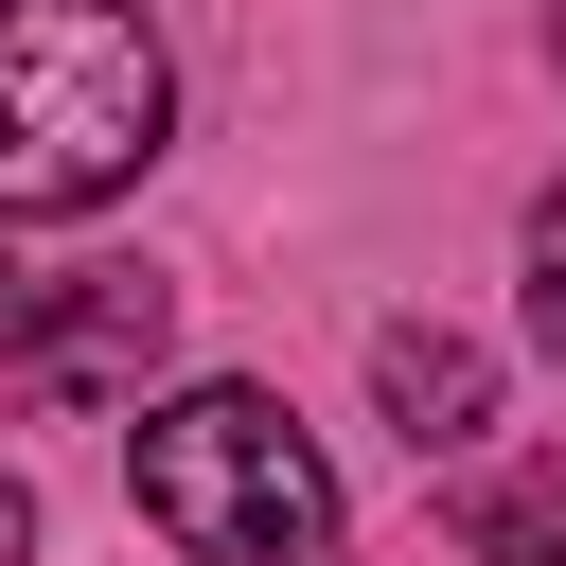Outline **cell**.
<instances>
[{"label": "cell", "mask_w": 566, "mask_h": 566, "mask_svg": "<svg viewBox=\"0 0 566 566\" xmlns=\"http://www.w3.org/2000/svg\"><path fill=\"white\" fill-rule=\"evenodd\" d=\"M18 548H35V495H18V478H0V566H18Z\"/></svg>", "instance_id": "7"}, {"label": "cell", "mask_w": 566, "mask_h": 566, "mask_svg": "<svg viewBox=\"0 0 566 566\" xmlns=\"http://www.w3.org/2000/svg\"><path fill=\"white\" fill-rule=\"evenodd\" d=\"M371 407L407 424V460H460V442L495 424V354L442 336V318H389V336H371Z\"/></svg>", "instance_id": "4"}, {"label": "cell", "mask_w": 566, "mask_h": 566, "mask_svg": "<svg viewBox=\"0 0 566 566\" xmlns=\"http://www.w3.org/2000/svg\"><path fill=\"white\" fill-rule=\"evenodd\" d=\"M177 124L159 18L142 0H0V230L106 212Z\"/></svg>", "instance_id": "1"}, {"label": "cell", "mask_w": 566, "mask_h": 566, "mask_svg": "<svg viewBox=\"0 0 566 566\" xmlns=\"http://www.w3.org/2000/svg\"><path fill=\"white\" fill-rule=\"evenodd\" d=\"M142 513L195 548V566H336V478L318 442L283 424V389H177L142 407Z\"/></svg>", "instance_id": "2"}, {"label": "cell", "mask_w": 566, "mask_h": 566, "mask_svg": "<svg viewBox=\"0 0 566 566\" xmlns=\"http://www.w3.org/2000/svg\"><path fill=\"white\" fill-rule=\"evenodd\" d=\"M548 35H566V0H548Z\"/></svg>", "instance_id": "8"}, {"label": "cell", "mask_w": 566, "mask_h": 566, "mask_svg": "<svg viewBox=\"0 0 566 566\" xmlns=\"http://www.w3.org/2000/svg\"><path fill=\"white\" fill-rule=\"evenodd\" d=\"M531 336H548V354H566V195H548V212H531Z\"/></svg>", "instance_id": "6"}, {"label": "cell", "mask_w": 566, "mask_h": 566, "mask_svg": "<svg viewBox=\"0 0 566 566\" xmlns=\"http://www.w3.org/2000/svg\"><path fill=\"white\" fill-rule=\"evenodd\" d=\"M442 531H460V566H566V442H531V460H478Z\"/></svg>", "instance_id": "5"}, {"label": "cell", "mask_w": 566, "mask_h": 566, "mask_svg": "<svg viewBox=\"0 0 566 566\" xmlns=\"http://www.w3.org/2000/svg\"><path fill=\"white\" fill-rule=\"evenodd\" d=\"M159 336H177V283H142V265H71V283L18 301L0 371H18L35 407H124V389L159 371Z\"/></svg>", "instance_id": "3"}]
</instances>
